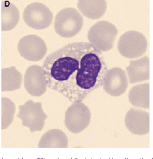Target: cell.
Masks as SVG:
<instances>
[{
	"instance_id": "7",
	"label": "cell",
	"mask_w": 153,
	"mask_h": 159,
	"mask_svg": "<svg viewBox=\"0 0 153 159\" xmlns=\"http://www.w3.org/2000/svg\"><path fill=\"white\" fill-rule=\"evenodd\" d=\"M91 114L85 104L76 103L69 106L65 114V125L71 132L78 133L90 125Z\"/></svg>"
},
{
	"instance_id": "14",
	"label": "cell",
	"mask_w": 153,
	"mask_h": 159,
	"mask_svg": "<svg viewBox=\"0 0 153 159\" xmlns=\"http://www.w3.org/2000/svg\"><path fill=\"white\" fill-rule=\"evenodd\" d=\"M77 5L80 12L90 19H100L107 10L106 0H78Z\"/></svg>"
},
{
	"instance_id": "8",
	"label": "cell",
	"mask_w": 153,
	"mask_h": 159,
	"mask_svg": "<svg viewBox=\"0 0 153 159\" xmlns=\"http://www.w3.org/2000/svg\"><path fill=\"white\" fill-rule=\"evenodd\" d=\"M18 51L20 55L30 61L42 60L47 52V47L44 41L34 34L23 37L18 43Z\"/></svg>"
},
{
	"instance_id": "9",
	"label": "cell",
	"mask_w": 153,
	"mask_h": 159,
	"mask_svg": "<svg viewBox=\"0 0 153 159\" xmlns=\"http://www.w3.org/2000/svg\"><path fill=\"white\" fill-rule=\"evenodd\" d=\"M24 86L28 93L33 97H40L44 94L47 83L43 68L38 65L28 67L25 75Z\"/></svg>"
},
{
	"instance_id": "6",
	"label": "cell",
	"mask_w": 153,
	"mask_h": 159,
	"mask_svg": "<svg viewBox=\"0 0 153 159\" xmlns=\"http://www.w3.org/2000/svg\"><path fill=\"white\" fill-rule=\"evenodd\" d=\"M23 18L29 27L36 30H43L51 25L53 14L45 4L34 2L26 7L23 13Z\"/></svg>"
},
{
	"instance_id": "17",
	"label": "cell",
	"mask_w": 153,
	"mask_h": 159,
	"mask_svg": "<svg viewBox=\"0 0 153 159\" xmlns=\"http://www.w3.org/2000/svg\"><path fill=\"white\" fill-rule=\"evenodd\" d=\"M39 148H62L68 147V139L66 134L58 129H53L46 133L39 141Z\"/></svg>"
},
{
	"instance_id": "4",
	"label": "cell",
	"mask_w": 153,
	"mask_h": 159,
	"mask_svg": "<svg viewBox=\"0 0 153 159\" xmlns=\"http://www.w3.org/2000/svg\"><path fill=\"white\" fill-rule=\"evenodd\" d=\"M148 41L145 36L136 31L124 33L119 39L118 49L125 58L134 59L142 56L146 51Z\"/></svg>"
},
{
	"instance_id": "13",
	"label": "cell",
	"mask_w": 153,
	"mask_h": 159,
	"mask_svg": "<svg viewBox=\"0 0 153 159\" xmlns=\"http://www.w3.org/2000/svg\"><path fill=\"white\" fill-rule=\"evenodd\" d=\"M20 14L16 6L8 1L1 2V30L9 31L16 27Z\"/></svg>"
},
{
	"instance_id": "1",
	"label": "cell",
	"mask_w": 153,
	"mask_h": 159,
	"mask_svg": "<svg viewBox=\"0 0 153 159\" xmlns=\"http://www.w3.org/2000/svg\"><path fill=\"white\" fill-rule=\"evenodd\" d=\"M42 68L47 87L74 103L102 87L108 70L101 52L86 42L71 43L51 53Z\"/></svg>"
},
{
	"instance_id": "10",
	"label": "cell",
	"mask_w": 153,
	"mask_h": 159,
	"mask_svg": "<svg viewBox=\"0 0 153 159\" xmlns=\"http://www.w3.org/2000/svg\"><path fill=\"white\" fill-rule=\"evenodd\" d=\"M106 93L113 97L123 95L128 87V80L125 71L120 68L107 70L103 82Z\"/></svg>"
},
{
	"instance_id": "16",
	"label": "cell",
	"mask_w": 153,
	"mask_h": 159,
	"mask_svg": "<svg viewBox=\"0 0 153 159\" xmlns=\"http://www.w3.org/2000/svg\"><path fill=\"white\" fill-rule=\"evenodd\" d=\"M129 100L133 106L150 108V83L133 87L129 92Z\"/></svg>"
},
{
	"instance_id": "15",
	"label": "cell",
	"mask_w": 153,
	"mask_h": 159,
	"mask_svg": "<svg viewBox=\"0 0 153 159\" xmlns=\"http://www.w3.org/2000/svg\"><path fill=\"white\" fill-rule=\"evenodd\" d=\"M22 75L15 67L3 68L1 70V90L14 91L20 88Z\"/></svg>"
},
{
	"instance_id": "11",
	"label": "cell",
	"mask_w": 153,
	"mask_h": 159,
	"mask_svg": "<svg viewBox=\"0 0 153 159\" xmlns=\"http://www.w3.org/2000/svg\"><path fill=\"white\" fill-rule=\"evenodd\" d=\"M125 124L128 130L134 134H146L150 132V113L132 108L126 115Z\"/></svg>"
},
{
	"instance_id": "5",
	"label": "cell",
	"mask_w": 153,
	"mask_h": 159,
	"mask_svg": "<svg viewBox=\"0 0 153 159\" xmlns=\"http://www.w3.org/2000/svg\"><path fill=\"white\" fill-rule=\"evenodd\" d=\"M17 117L22 120V125L29 129L31 133L41 131L45 125L47 115L44 112L41 103H34L33 100L26 102L19 106Z\"/></svg>"
},
{
	"instance_id": "3",
	"label": "cell",
	"mask_w": 153,
	"mask_h": 159,
	"mask_svg": "<svg viewBox=\"0 0 153 159\" xmlns=\"http://www.w3.org/2000/svg\"><path fill=\"white\" fill-rule=\"evenodd\" d=\"M83 25V19L78 11L72 7L61 10L56 16L54 28L56 33L63 38L76 35Z\"/></svg>"
},
{
	"instance_id": "18",
	"label": "cell",
	"mask_w": 153,
	"mask_h": 159,
	"mask_svg": "<svg viewBox=\"0 0 153 159\" xmlns=\"http://www.w3.org/2000/svg\"><path fill=\"white\" fill-rule=\"evenodd\" d=\"M15 112V104L8 98L1 99V129H6L13 122Z\"/></svg>"
},
{
	"instance_id": "12",
	"label": "cell",
	"mask_w": 153,
	"mask_h": 159,
	"mask_svg": "<svg viewBox=\"0 0 153 159\" xmlns=\"http://www.w3.org/2000/svg\"><path fill=\"white\" fill-rule=\"evenodd\" d=\"M130 84L150 80V58L145 56L136 60L130 61L126 68Z\"/></svg>"
},
{
	"instance_id": "2",
	"label": "cell",
	"mask_w": 153,
	"mask_h": 159,
	"mask_svg": "<svg viewBox=\"0 0 153 159\" xmlns=\"http://www.w3.org/2000/svg\"><path fill=\"white\" fill-rule=\"evenodd\" d=\"M118 34L115 26L107 21H99L90 28L88 39L91 44L101 52L111 50Z\"/></svg>"
}]
</instances>
